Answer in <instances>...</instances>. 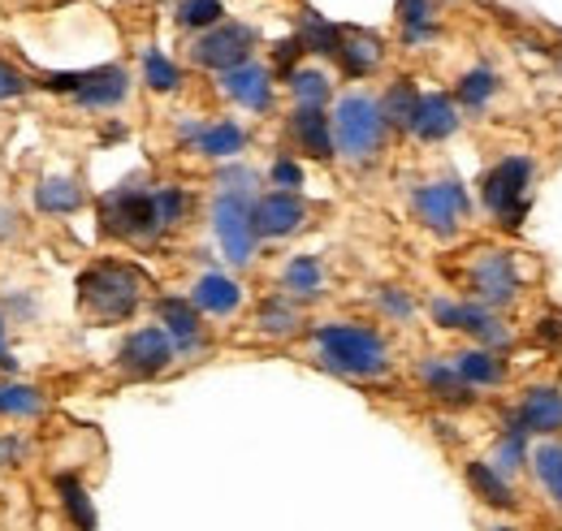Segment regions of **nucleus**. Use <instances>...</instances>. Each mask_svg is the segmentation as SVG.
I'll return each instance as SVG.
<instances>
[{"label": "nucleus", "mask_w": 562, "mask_h": 531, "mask_svg": "<svg viewBox=\"0 0 562 531\" xmlns=\"http://www.w3.org/2000/svg\"><path fill=\"white\" fill-rule=\"evenodd\" d=\"M0 368H4V372L18 368V359H9V325H4V316H0Z\"/></svg>", "instance_id": "37998d69"}, {"label": "nucleus", "mask_w": 562, "mask_h": 531, "mask_svg": "<svg viewBox=\"0 0 562 531\" xmlns=\"http://www.w3.org/2000/svg\"><path fill=\"white\" fill-rule=\"evenodd\" d=\"M143 74H147V87H151V91H178V87H182V74H178V66H173L169 57H160L156 48L147 53Z\"/></svg>", "instance_id": "c9c22d12"}, {"label": "nucleus", "mask_w": 562, "mask_h": 531, "mask_svg": "<svg viewBox=\"0 0 562 531\" xmlns=\"http://www.w3.org/2000/svg\"><path fill=\"white\" fill-rule=\"evenodd\" d=\"M463 290L476 298V307H506L519 298V272L510 251H472L463 264Z\"/></svg>", "instance_id": "20e7f679"}, {"label": "nucleus", "mask_w": 562, "mask_h": 531, "mask_svg": "<svg viewBox=\"0 0 562 531\" xmlns=\"http://www.w3.org/2000/svg\"><path fill=\"white\" fill-rule=\"evenodd\" d=\"M269 178H273V187H281V191H299L303 187V169L290 160V156H281V160H273V169H269Z\"/></svg>", "instance_id": "58836bf2"}, {"label": "nucleus", "mask_w": 562, "mask_h": 531, "mask_svg": "<svg viewBox=\"0 0 562 531\" xmlns=\"http://www.w3.org/2000/svg\"><path fill=\"white\" fill-rule=\"evenodd\" d=\"M44 410V394L31 389V385H0V415H13V419H31Z\"/></svg>", "instance_id": "c756f323"}, {"label": "nucleus", "mask_w": 562, "mask_h": 531, "mask_svg": "<svg viewBox=\"0 0 562 531\" xmlns=\"http://www.w3.org/2000/svg\"><path fill=\"white\" fill-rule=\"evenodd\" d=\"M290 91L299 100V109H325L329 100V78L321 69H294L290 74Z\"/></svg>", "instance_id": "c85d7f7f"}, {"label": "nucleus", "mask_w": 562, "mask_h": 531, "mask_svg": "<svg viewBox=\"0 0 562 531\" xmlns=\"http://www.w3.org/2000/svg\"><path fill=\"white\" fill-rule=\"evenodd\" d=\"M143 272L135 264H117V260H104V264H91L78 276V303L87 316H95L100 325H117V320H131L135 307L143 303Z\"/></svg>", "instance_id": "f257e3e1"}, {"label": "nucleus", "mask_w": 562, "mask_h": 531, "mask_svg": "<svg viewBox=\"0 0 562 531\" xmlns=\"http://www.w3.org/2000/svg\"><path fill=\"white\" fill-rule=\"evenodd\" d=\"M532 471H537V484L546 488L550 506L562 510V441H541L532 450Z\"/></svg>", "instance_id": "a878e982"}, {"label": "nucleus", "mask_w": 562, "mask_h": 531, "mask_svg": "<svg viewBox=\"0 0 562 531\" xmlns=\"http://www.w3.org/2000/svg\"><path fill=\"white\" fill-rule=\"evenodd\" d=\"M126 95H131V74L117 66L91 69L87 82L74 91V100H78L82 109H117Z\"/></svg>", "instance_id": "2eb2a0df"}, {"label": "nucleus", "mask_w": 562, "mask_h": 531, "mask_svg": "<svg viewBox=\"0 0 562 531\" xmlns=\"http://www.w3.org/2000/svg\"><path fill=\"white\" fill-rule=\"evenodd\" d=\"M524 459H528V454H524V432H519V428H510V432L497 441L493 459H485V463H490L497 475H506V479H510V475H519V471H524Z\"/></svg>", "instance_id": "2f4dec72"}, {"label": "nucleus", "mask_w": 562, "mask_h": 531, "mask_svg": "<svg viewBox=\"0 0 562 531\" xmlns=\"http://www.w3.org/2000/svg\"><path fill=\"white\" fill-rule=\"evenodd\" d=\"M385 117L381 104L368 95H342L334 109V151L347 160H372L385 143Z\"/></svg>", "instance_id": "7ed1b4c3"}, {"label": "nucleus", "mask_w": 562, "mask_h": 531, "mask_svg": "<svg viewBox=\"0 0 562 531\" xmlns=\"http://www.w3.org/2000/svg\"><path fill=\"white\" fill-rule=\"evenodd\" d=\"M221 13H225V4L221 0H182L178 4V22L182 26H191V31H204V26H221Z\"/></svg>", "instance_id": "f704fd0d"}, {"label": "nucleus", "mask_w": 562, "mask_h": 531, "mask_svg": "<svg viewBox=\"0 0 562 531\" xmlns=\"http://www.w3.org/2000/svg\"><path fill=\"white\" fill-rule=\"evenodd\" d=\"M156 316H160V325H165V332L173 337L178 350H195V346H204L200 307H195V303H187V298H160V303H156Z\"/></svg>", "instance_id": "f3484780"}, {"label": "nucleus", "mask_w": 562, "mask_h": 531, "mask_svg": "<svg viewBox=\"0 0 562 531\" xmlns=\"http://www.w3.org/2000/svg\"><path fill=\"white\" fill-rule=\"evenodd\" d=\"M412 207H416L420 225H428L441 238H450L468 216V195H463L459 182H428V187H416Z\"/></svg>", "instance_id": "9d476101"}, {"label": "nucleus", "mask_w": 562, "mask_h": 531, "mask_svg": "<svg viewBox=\"0 0 562 531\" xmlns=\"http://www.w3.org/2000/svg\"><path fill=\"white\" fill-rule=\"evenodd\" d=\"M31 82H26V74L18 66H9V61H0V100H13V95H22Z\"/></svg>", "instance_id": "ea45409f"}, {"label": "nucleus", "mask_w": 562, "mask_h": 531, "mask_svg": "<svg viewBox=\"0 0 562 531\" xmlns=\"http://www.w3.org/2000/svg\"><path fill=\"white\" fill-rule=\"evenodd\" d=\"M303 221H307V203L299 200V195H290V191H273V195L251 203V229H256V238H285Z\"/></svg>", "instance_id": "9b49d317"}, {"label": "nucleus", "mask_w": 562, "mask_h": 531, "mask_svg": "<svg viewBox=\"0 0 562 531\" xmlns=\"http://www.w3.org/2000/svg\"><path fill=\"white\" fill-rule=\"evenodd\" d=\"M281 285L294 294V298H316L321 285H325V272H321V260L316 256H294L285 272H281Z\"/></svg>", "instance_id": "cd10ccee"}, {"label": "nucleus", "mask_w": 562, "mask_h": 531, "mask_svg": "<svg viewBox=\"0 0 562 531\" xmlns=\"http://www.w3.org/2000/svg\"><path fill=\"white\" fill-rule=\"evenodd\" d=\"M454 131H459V109H454V100L441 95V91L420 95V109H416L412 134L424 138V143H441V138H450Z\"/></svg>", "instance_id": "dca6fc26"}, {"label": "nucleus", "mask_w": 562, "mask_h": 531, "mask_svg": "<svg viewBox=\"0 0 562 531\" xmlns=\"http://www.w3.org/2000/svg\"><path fill=\"white\" fill-rule=\"evenodd\" d=\"M290 138L299 151L329 160L334 156V117H325V109H294L290 113Z\"/></svg>", "instance_id": "4468645a"}, {"label": "nucleus", "mask_w": 562, "mask_h": 531, "mask_svg": "<svg viewBox=\"0 0 562 531\" xmlns=\"http://www.w3.org/2000/svg\"><path fill=\"white\" fill-rule=\"evenodd\" d=\"M22 454H26V441L13 437V432H4V437H0V466H13Z\"/></svg>", "instance_id": "79ce46f5"}, {"label": "nucleus", "mask_w": 562, "mask_h": 531, "mask_svg": "<svg viewBox=\"0 0 562 531\" xmlns=\"http://www.w3.org/2000/svg\"><path fill=\"white\" fill-rule=\"evenodd\" d=\"M468 484H472V493L493 506V510H515V488H510V479L506 475H497L490 463H468Z\"/></svg>", "instance_id": "aec40b11"}, {"label": "nucleus", "mask_w": 562, "mask_h": 531, "mask_svg": "<svg viewBox=\"0 0 562 531\" xmlns=\"http://www.w3.org/2000/svg\"><path fill=\"white\" fill-rule=\"evenodd\" d=\"M528 187H532V160L524 156H506L497 160L485 182H481V200L502 225H519L528 212Z\"/></svg>", "instance_id": "39448f33"}, {"label": "nucleus", "mask_w": 562, "mask_h": 531, "mask_svg": "<svg viewBox=\"0 0 562 531\" xmlns=\"http://www.w3.org/2000/svg\"><path fill=\"white\" fill-rule=\"evenodd\" d=\"M221 91H225L229 100H238V104L265 113V109L273 104V74L265 66H256V61H247V66L221 74Z\"/></svg>", "instance_id": "ddd939ff"}, {"label": "nucleus", "mask_w": 562, "mask_h": 531, "mask_svg": "<svg viewBox=\"0 0 562 531\" xmlns=\"http://www.w3.org/2000/svg\"><path fill=\"white\" fill-rule=\"evenodd\" d=\"M173 337L160 329V325H147V329H135L126 341H122V350H117V363H122V372L126 376H135V381H147V376H160L169 363H173Z\"/></svg>", "instance_id": "1a4fd4ad"}, {"label": "nucleus", "mask_w": 562, "mask_h": 531, "mask_svg": "<svg viewBox=\"0 0 562 531\" xmlns=\"http://www.w3.org/2000/svg\"><path fill=\"white\" fill-rule=\"evenodd\" d=\"M420 381L432 398L441 402H472V389L463 385V376L454 372V363H441V359H424L420 363Z\"/></svg>", "instance_id": "5701e85b"}, {"label": "nucleus", "mask_w": 562, "mask_h": 531, "mask_svg": "<svg viewBox=\"0 0 562 531\" xmlns=\"http://www.w3.org/2000/svg\"><path fill=\"white\" fill-rule=\"evenodd\" d=\"M338 61H342V69H347L351 78H363V74H372V69L381 66V44H376L372 35L342 31V39H338Z\"/></svg>", "instance_id": "4be33fe9"}, {"label": "nucleus", "mask_w": 562, "mask_h": 531, "mask_svg": "<svg viewBox=\"0 0 562 531\" xmlns=\"http://www.w3.org/2000/svg\"><path fill=\"white\" fill-rule=\"evenodd\" d=\"M35 207L48 212V216H70L82 207V187L70 178H48V182L35 187Z\"/></svg>", "instance_id": "bb28decb"}, {"label": "nucleus", "mask_w": 562, "mask_h": 531, "mask_svg": "<svg viewBox=\"0 0 562 531\" xmlns=\"http://www.w3.org/2000/svg\"><path fill=\"white\" fill-rule=\"evenodd\" d=\"M428 13H432V4H428V0H398V18H403V31H407V39H412V44H420V39L432 35Z\"/></svg>", "instance_id": "e433bc0d"}, {"label": "nucleus", "mask_w": 562, "mask_h": 531, "mask_svg": "<svg viewBox=\"0 0 562 531\" xmlns=\"http://www.w3.org/2000/svg\"><path fill=\"white\" fill-rule=\"evenodd\" d=\"M57 493H61V510L70 519L74 531H95V506H91V493L82 488L78 475H57Z\"/></svg>", "instance_id": "b1692460"}, {"label": "nucleus", "mask_w": 562, "mask_h": 531, "mask_svg": "<svg viewBox=\"0 0 562 531\" xmlns=\"http://www.w3.org/2000/svg\"><path fill=\"white\" fill-rule=\"evenodd\" d=\"M515 428L519 432H537V437H559L562 432V394L559 389H528L519 410H515Z\"/></svg>", "instance_id": "f8f14e48"}, {"label": "nucleus", "mask_w": 562, "mask_h": 531, "mask_svg": "<svg viewBox=\"0 0 562 531\" xmlns=\"http://www.w3.org/2000/svg\"><path fill=\"white\" fill-rule=\"evenodd\" d=\"M416 109H420V91H416V82H407V78H398V82L385 91V100H381V117H385V126H394V131H412Z\"/></svg>", "instance_id": "393cba45"}, {"label": "nucleus", "mask_w": 562, "mask_h": 531, "mask_svg": "<svg viewBox=\"0 0 562 531\" xmlns=\"http://www.w3.org/2000/svg\"><path fill=\"white\" fill-rule=\"evenodd\" d=\"M493 95H497V78H493L490 69H468V74L459 78V100H463L468 109H485Z\"/></svg>", "instance_id": "473e14b6"}, {"label": "nucleus", "mask_w": 562, "mask_h": 531, "mask_svg": "<svg viewBox=\"0 0 562 531\" xmlns=\"http://www.w3.org/2000/svg\"><path fill=\"white\" fill-rule=\"evenodd\" d=\"M100 221L109 234L117 238H151L160 234V216H156V200L151 191H113L100 203Z\"/></svg>", "instance_id": "6e6552de"}, {"label": "nucleus", "mask_w": 562, "mask_h": 531, "mask_svg": "<svg viewBox=\"0 0 562 531\" xmlns=\"http://www.w3.org/2000/svg\"><path fill=\"white\" fill-rule=\"evenodd\" d=\"M381 307H385L390 316H398V320H407V316L416 312V307H412V298H407L403 290H385V294H381Z\"/></svg>", "instance_id": "a19ab883"}, {"label": "nucleus", "mask_w": 562, "mask_h": 531, "mask_svg": "<svg viewBox=\"0 0 562 531\" xmlns=\"http://www.w3.org/2000/svg\"><path fill=\"white\" fill-rule=\"evenodd\" d=\"M251 48H256V31H251V26H243V22H221V26L204 31V35L191 44V61L225 74V69L247 66V61H251Z\"/></svg>", "instance_id": "0eeeda50"}, {"label": "nucleus", "mask_w": 562, "mask_h": 531, "mask_svg": "<svg viewBox=\"0 0 562 531\" xmlns=\"http://www.w3.org/2000/svg\"><path fill=\"white\" fill-rule=\"evenodd\" d=\"M151 200H156L160 229H169V225H178V221L187 216V195H182L178 187H160V191H151Z\"/></svg>", "instance_id": "4c0bfd02"}, {"label": "nucleus", "mask_w": 562, "mask_h": 531, "mask_svg": "<svg viewBox=\"0 0 562 531\" xmlns=\"http://www.w3.org/2000/svg\"><path fill=\"white\" fill-rule=\"evenodd\" d=\"M316 350H321V363L329 372H342V376H381L390 368V350H385V337L368 325H351V320H338V325H321L316 329Z\"/></svg>", "instance_id": "f03ea898"}, {"label": "nucleus", "mask_w": 562, "mask_h": 531, "mask_svg": "<svg viewBox=\"0 0 562 531\" xmlns=\"http://www.w3.org/2000/svg\"><path fill=\"white\" fill-rule=\"evenodd\" d=\"M338 39H342V31H338V26L321 22L316 13H307V18H303V35H299L303 53H325V57H338Z\"/></svg>", "instance_id": "7c9ffc66"}, {"label": "nucleus", "mask_w": 562, "mask_h": 531, "mask_svg": "<svg viewBox=\"0 0 562 531\" xmlns=\"http://www.w3.org/2000/svg\"><path fill=\"white\" fill-rule=\"evenodd\" d=\"M251 191L247 187H229L221 191V200L212 207V229L221 238V251L229 264H251L256 251V229H251Z\"/></svg>", "instance_id": "423d86ee"}, {"label": "nucleus", "mask_w": 562, "mask_h": 531, "mask_svg": "<svg viewBox=\"0 0 562 531\" xmlns=\"http://www.w3.org/2000/svg\"><path fill=\"white\" fill-rule=\"evenodd\" d=\"M247 147V131L238 122H212V126H200L195 134V151H204L209 160H229Z\"/></svg>", "instance_id": "412c9836"}, {"label": "nucleus", "mask_w": 562, "mask_h": 531, "mask_svg": "<svg viewBox=\"0 0 562 531\" xmlns=\"http://www.w3.org/2000/svg\"><path fill=\"white\" fill-rule=\"evenodd\" d=\"M299 325H303V316H299V307L290 298H269L260 307V329L265 332H294Z\"/></svg>", "instance_id": "72a5a7b5"}, {"label": "nucleus", "mask_w": 562, "mask_h": 531, "mask_svg": "<svg viewBox=\"0 0 562 531\" xmlns=\"http://www.w3.org/2000/svg\"><path fill=\"white\" fill-rule=\"evenodd\" d=\"M454 372L463 376V385L472 389H485V385H502L506 381V363L493 354V350H485V346H476V350H463L459 359H454Z\"/></svg>", "instance_id": "6ab92c4d"}, {"label": "nucleus", "mask_w": 562, "mask_h": 531, "mask_svg": "<svg viewBox=\"0 0 562 531\" xmlns=\"http://www.w3.org/2000/svg\"><path fill=\"white\" fill-rule=\"evenodd\" d=\"M191 303H195L200 312H209V316H234L238 303H243V285H238L234 276H225V272H209V276L195 281Z\"/></svg>", "instance_id": "a211bd4d"}, {"label": "nucleus", "mask_w": 562, "mask_h": 531, "mask_svg": "<svg viewBox=\"0 0 562 531\" xmlns=\"http://www.w3.org/2000/svg\"><path fill=\"white\" fill-rule=\"evenodd\" d=\"M493 531H515V528H493Z\"/></svg>", "instance_id": "c03bdc74"}]
</instances>
